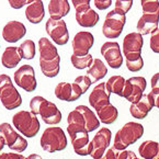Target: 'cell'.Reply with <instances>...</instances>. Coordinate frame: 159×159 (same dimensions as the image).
<instances>
[{"instance_id": "1", "label": "cell", "mask_w": 159, "mask_h": 159, "mask_svg": "<svg viewBox=\"0 0 159 159\" xmlns=\"http://www.w3.org/2000/svg\"><path fill=\"white\" fill-rule=\"evenodd\" d=\"M39 54H40V68L44 76L54 78L59 74L61 56L57 47L51 40L41 38L39 41Z\"/></svg>"}, {"instance_id": "2", "label": "cell", "mask_w": 159, "mask_h": 159, "mask_svg": "<svg viewBox=\"0 0 159 159\" xmlns=\"http://www.w3.org/2000/svg\"><path fill=\"white\" fill-rule=\"evenodd\" d=\"M31 112L40 116L48 125H57L61 121V112L57 105L42 96H35L30 100Z\"/></svg>"}, {"instance_id": "3", "label": "cell", "mask_w": 159, "mask_h": 159, "mask_svg": "<svg viewBox=\"0 0 159 159\" xmlns=\"http://www.w3.org/2000/svg\"><path fill=\"white\" fill-rule=\"evenodd\" d=\"M144 135V126L137 122H127L116 132L113 147L117 150H125Z\"/></svg>"}, {"instance_id": "4", "label": "cell", "mask_w": 159, "mask_h": 159, "mask_svg": "<svg viewBox=\"0 0 159 159\" xmlns=\"http://www.w3.org/2000/svg\"><path fill=\"white\" fill-rule=\"evenodd\" d=\"M12 125L21 135L32 138L40 132L41 124L38 116L31 111L21 110L12 116Z\"/></svg>"}, {"instance_id": "5", "label": "cell", "mask_w": 159, "mask_h": 159, "mask_svg": "<svg viewBox=\"0 0 159 159\" xmlns=\"http://www.w3.org/2000/svg\"><path fill=\"white\" fill-rule=\"evenodd\" d=\"M40 144L47 152H61L67 147V136L59 126H49L43 132Z\"/></svg>"}, {"instance_id": "6", "label": "cell", "mask_w": 159, "mask_h": 159, "mask_svg": "<svg viewBox=\"0 0 159 159\" xmlns=\"http://www.w3.org/2000/svg\"><path fill=\"white\" fill-rule=\"evenodd\" d=\"M0 101L7 110L18 109L22 104V97L16 90L11 78L6 74L0 75Z\"/></svg>"}, {"instance_id": "7", "label": "cell", "mask_w": 159, "mask_h": 159, "mask_svg": "<svg viewBox=\"0 0 159 159\" xmlns=\"http://www.w3.org/2000/svg\"><path fill=\"white\" fill-rule=\"evenodd\" d=\"M67 133L70 137L74 152L79 156H90L91 144H90L89 132L80 125L68 124Z\"/></svg>"}, {"instance_id": "8", "label": "cell", "mask_w": 159, "mask_h": 159, "mask_svg": "<svg viewBox=\"0 0 159 159\" xmlns=\"http://www.w3.org/2000/svg\"><path fill=\"white\" fill-rule=\"evenodd\" d=\"M126 23V14L116 9L111 10L105 16L102 25V33L107 39H117L123 32Z\"/></svg>"}, {"instance_id": "9", "label": "cell", "mask_w": 159, "mask_h": 159, "mask_svg": "<svg viewBox=\"0 0 159 159\" xmlns=\"http://www.w3.org/2000/svg\"><path fill=\"white\" fill-rule=\"evenodd\" d=\"M71 3L76 10V21L81 28H93L98 24L100 16L90 8L89 0H73Z\"/></svg>"}, {"instance_id": "10", "label": "cell", "mask_w": 159, "mask_h": 159, "mask_svg": "<svg viewBox=\"0 0 159 159\" xmlns=\"http://www.w3.org/2000/svg\"><path fill=\"white\" fill-rule=\"evenodd\" d=\"M0 135L5 138L6 145L13 152L20 154L28 148V140L20 135V133H18L10 123L5 122L0 124Z\"/></svg>"}, {"instance_id": "11", "label": "cell", "mask_w": 159, "mask_h": 159, "mask_svg": "<svg viewBox=\"0 0 159 159\" xmlns=\"http://www.w3.org/2000/svg\"><path fill=\"white\" fill-rule=\"evenodd\" d=\"M13 81L18 87L26 92L35 91L38 81L35 77V70L31 65H22L13 74Z\"/></svg>"}, {"instance_id": "12", "label": "cell", "mask_w": 159, "mask_h": 159, "mask_svg": "<svg viewBox=\"0 0 159 159\" xmlns=\"http://www.w3.org/2000/svg\"><path fill=\"white\" fill-rule=\"evenodd\" d=\"M147 82L144 77H131L125 81L124 90H123V98L127 101L133 103H137L140 99L143 98L144 91L146 90Z\"/></svg>"}, {"instance_id": "13", "label": "cell", "mask_w": 159, "mask_h": 159, "mask_svg": "<svg viewBox=\"0 0 159 159\" xmlns=\"http://www.w3.org/2000/svg\"><path fill=\"white\" fill-rule=\"evenodd\" d=\"M45 30L52 41L59 46L66 45L69 41L67 24L63 20H52L49 18L45 23Z\"/></svg>"}, {"instance_id": "14", "label": "cell", "mask_w": 159, "mask_h": 159, "mask_svg": "<svg viewBox=\"0 0 159 159\" xmlns=\"http://www.w3.org/2000/svg\"><path fill=\"white\" fill-rule=\"evenodd\" d=\"M111 139H112V132L108 129V127H101L99 131L93 136L90 144H91V152L90 156L93 159H99L105 150L110 148Z\"/></svg>"}, {"instance_id": "15", "label": "cell", "mask_w": 159, "mask_h": 159, "mask_svg": "<svg viewBox=\"0 0 159 159\" xmlns=\"http://www.w3.org/2000/svg\"><path fill=\"white\" fill-rule=\"evenodd\" d=\"M101 55L104 57L105 61L113 69H119L123 65V56L120 44L117 42H105L100 48Z\"/></svg>"}, {"instance_id": "16", "label": "cell", "mask_w": 159, "mask_h": 159, "mask_svg": "<svg viewBox=\"0 0 159 159\" xmlns=\"http://www.w3.org/2000/svg\"><path fill=\"white\" fill-rule=\"evenodd\" d=\"M94 44L93 34L88 31H80L73 39V51L76 56H86Z\"/></svg>"}, {"instance_id": "17", "label": "cell", "mask_w": 159, "mask_h": 159, "mask_svg": "<svg viewBox=\"0 0 159 159\" xmlns=\"http://www.w3.org/2000/svg\"><path fill=\"white\" fill-rule=\"evenodd\" d=\"M26 34V28L22 22L12 20L6 23L2 29V38L8 43H16Z\"/></svg>"}, {"instance_id": "18", "label": "cell", "mask_w": 159, "mask_h": 159, "mask_svg": "<svg viewBox=\"0 0 159 159\" xmlns=\"http://www.w3.org/2000/svg\"><path fill=\"white\" fill-rule=\"evenodd\" d=\"M55 97L61 101L74 102L81 97V91L75 86V84L70 82H58L55 87Z\"/></svg>"}, {"instance_id": "19", "label": "cell", "mask_w": 159, "mask_h": 159, "mask_svg": "<svg viewBox=\"0 0 159 159\" xmlns=\"http://www.w3.org/2000/svg\"><path fill=\"white\" fill-rule=\"evenodd\" d=\"M110 97L111 92L109 91L107 86H105V82H100L93 88L89 98H88V101H89L92 108L97 110V109H100L103 105L110 104Z\"/></svg>"}, {"instance_id": "20", "label": "cell", "mask_w": 159, "mask_h": 159, "mask_svg": "<svg viewBox=\"0 0 159 159\" xmlns=\"http://www.w3.org/2000/svg\"><path fill=\"white\" fill-rule=\"evenodd\" d=\"M154 108V101L149 93H144L143 98L137 103H133L129 107V113L133 117L138 120H144L148 115V113Z\"/></svg>"}, {"instance_id": "21", "label": "cell", "mask_w": 159, "mask_h": 159, "mask_svg": "<svg viewBox=\"0 0 159 159\" xmlns=\"http://www.w3.org/2000/svg\"><path fill=\"white\" fill-rule=\"evenodd\" d=\"M144 46L143 36L137 32H132L125 35L123 39V54H142V49Z\"/></svg>"}, {"instance_id": "22", "label": "cell", "mask_w": 159, "mask_h": 159, "mask_svg": "<svg viewBox=\"0 0 159 159\" xmlns=\"http://www.w3.org/2000/svg\"><path fill=\"white\" fill-rule=\"evenodd\" d=\"M159 25V16L150 13H143L136 25L137 33H139L142 36L154 33L158 29Z\"/></svg>"}, {"instance_id": "23", "label": "cell", "mask_w": 159, "mask_h": 159, "mask_svg": "<svg viewBox=\"0 0 159 159\" xmlns=\"http://www.w3.org/2000/svg\"><path fill=\"white\" fill-rule=\"evenodd\" d=\"M23 59L19 46H8L2 52L1 56V64L3 67L11 69L19 65L20 61Z\"/></svg>"}, {"instance_id": "24", "label": "cell", "mask_w": 159, "mask_h": 159, "mask_svg": "<svg viewBox=\"0 0 159 159\" xmlns=\"http://www.w3.org/2000/svg\"><path fill=\"white\" fill-rule=\"evenodd\" d=\"M45 16L44 3L41 0H34L32 3L26 7L25 9V18L29 22L33 24H39L43 21Z\"/></svg>"}, {"instance_id": "25", "label": "cell", "mask_w": 159, "mask_h": 159, "mask_svg": "<svg viewBox=\"0 0 159 159\" xmlns=\"http://www.w3.org/2000/svg\"><path fill=\"white\" fill-rule=\"evenodd\" d=\"M47 8L52 20H61L70 11V3L67 0H51Z\"/></svg>"}, {"instance_id": "26", "label": "cell", "mask_w": 159, "mask_h": 159, "mask_svg": "<svg viewBox=\"0 0 159 159\" xmlns=\"http://www.w3.org/2000/svg\"><path fill=\"white\" fill-rule=\"evenodd\" d=\"M87 76L90 78L92 84L103 79L108 74V67L100 58H93L89 68H87Z\"/></svg>"}, {"instance_id": "27", "label": "cell", "mask_w": 159, "mask_h": 159, "mask_svg": "<svg viewBox=\"0 0 159 159\" xmlns=\"http://www.w3.org/2000/svg\"><path fill=\"white\" fill-rule=\"evenodd\" d=\"M96 113L100 123H103L105 125L113 124L119 117V110L111 103L103 105L100 109H97Z\"/></svg>"}, {"instance_id": "28", "label": "cell", "mask_w": 159, "mask_h": 159, "mask_svg": "<svg viewBox=\"0 0 159 159\" xmlns=\"http://www.w3.org/2000/svg\"><path fill=\"white\" fill-rule=\"evenodd\" d=\"M76 109L81 113L84 123H86V129L89 133L99 129V126H100V121H99L97 114H94V112L91 109H89L88 107H86V105H77Z\"/></svg>"}, {"instance_id": "29", "label": "cell", "mask_w": 159, "mask_h": 159, "mask_svg": "<svg viewBox=\"0 0 159 159\" xmlns=\"http://www.w3.org/2000/svg\"><path fill=\"white\" fill-rule=\"evenodd\" d=\"M142 159H159V143L155 140H145L138 147Z\"/></svg>"}, {"instance_id": "30", "label": "cell", "mask_w": 159, "mask_h": 159, "mask_svg": "<svg viewBox=\"0 0 159 159\" xmlns=\"http://www.w3.org/2000/svg\"><path fill=\"white\" fill-rule=\"evenodd\" d=\"M125 81L126 80H125L124 77H122L120 75H115L109 78L108 81L105 82V86L111 93H114L123 98V90H124Z\"/></svg>"}, {"instance_id": "31", "label": "cell", "mask_w": 159, "mask_h": 159, "mask_svg": "<svg viewBox=\"0 0 159 159\" xmlns=\"http://www.w3.org/2000/svg\"><path fill=\"white\" fill-rule=\"evenodd\" d=\"M125 64L126 68L132 73H137L143 69L144 59L142 54H127L125 55Z\"/></svg>"}, {"instance_id": "32", "label": "cell", "mask_w": 159, "mask_h": 159, "mask_svg": "<svg viewBox=\"0 0 159 159\" xmlns=\"http://www.w3.org/2000/svg\"><path fill=\"white\" fill-rule=\"evenodd\" d=\"M20 52H21L22 57L23 59H28V61H31L35 57V54H36V45H35V42L32 40H25L20 44L19 46Z\"/></svg>"}, {"instance_id": "33", "label": "cell", "mask_w": 159, "mask_h": 159, "mask_svg": "<svg viewBox=\"0 0 159 159\" xmlns=\"http://www.w3.org/2000/svg\"><path fill=\"white\" fill-rule=\"evenodd\" d=\"M70 61L76 69H84V68L90 67V65L93 61V57L91 54H88L86 56H76L73 54L70 56Z\"/></svg>"}, {"instance_id": "34", "label": "cell", "mask_w": 159, "mask_h": 159, "mask_svg": "<svg viewBox=\"0 0 159 159\" xmlns=\"http://www.w3.org/2000/svg\"><path fill=\"white\" fill-rule=\"evenodd\" d=\"M140 6L143 13H150L159 16V1L158 0H142Z\"/></svg>"}, {"instance_id": "35", "label": "cell", "mask_w": 159, "mask_h": 159, "mask_svg": "<svg viewBox=\"0 0 159 159\" xmlns=\"http://www.w3.org/2000/svg\"><path fill=\"white\" fill-rule=\"evenodd\" d=\"M74 84H75V86L81 91V93L84 94L87 91H88V89L90 88L92 82L88 76L82 75V76H78V77L75 79V81H74Z\"/></svg>"}, {"instance_id": "36", "label": "cell", "mask_w": 159, "mask_h": 159, "mask_svg": "<svg viewBox=\"0 0 159 159\" xmlns=\"http://www.w3.org/2000/svg\"><path fill=\"white\" fill-rule=\"evenodd\" d=\"M114 6L116 10L121 11L122 13L126 14L133 6V0H116L114 2Z\"/></svg>"}, {"instance_id": "37", "label": "cell", "mask_w": 159, "mask_h": 159, "mask_svg": "<svg viewBox=\"0 0 159 159\" xmlns=\"http://www.w3.org/2000/svg\"><path fill=\"white\" fill-rule=\"evenodd\" d=\"M149 46L154 53L159 54V28L157 29L154 33H152V35H150Z\"/></svg>"}, {"instance_id": "38", "label": "cell", "mask_w": 159, "mask_h": 159, "mask_svg": "<svg viewBox=\"0 0 159 159\" xmlns=\"http://www.w3.org/2000/svg\"><path fill=\"white\" fill-rule=\"evenodd\" d=\"M120 150L114 147H110L105 150V152L99 159H119Z\"/></svg>"}, {"instance_id": "39", "label": "cell", "mask_w": 159, "mask_h": 159, "mask_svg": "<svg viewBox=\"0 0 159 159\" xmlns=\"http://www.w3.org/2000/svg\"><path fill=\"white\" fill-rule=\"evenodd\" d=\"M8 2L10 7L13 9H21L24 6H29L30 3H32V0H9Z\"/></svg>"}, {"instance_id": "40", "label": "cell", "mask_w": 159, "mask_h": 159, "mask_svg": "<svg viewBox=\"0 0 159 159\" xmlns=\"http://www.w3.org/2000/svg\"><path fill=\"white\" fill-rule=\"evenodd\" d=\"M0 159H26V157L19 152H1Z\"/></svg>"}, {"instance_id": "41", "label": "cell", "mask_w": 159, "mask_h": 159, "mask_svg": "<svg viewBox=\"0 0 159 159\" xmlns=\"http://www.w3.org/2000/svg\"><path fill=\"white\" fill-rule=\"evenodd\" d=\"M94 7L99 10H107L111 5H112V1L111 0H94L93 1Z\"/></svg>"}, {"instance_id": "42", "label": "cell", "mask_w": 159, "mask_h": 159, "mask_svg": "<svg viewBox=\"0 0 159 159\" xmlns=\"http://www.w3.org/2000/svg\"><path fill=\"white\" fill-rule=\"evenodd\" d=\"M119 159H138L133 150H120Z\"/></svg>"}, {"instance_id": "43", "label": "cell", "mask_w": 159, "mask_h": 159, "mask_svg": "<svg viewBox=\"0 0 159 159\" xmlns=\"http://www.w3.org/2000/svg\"><path fill=\"white\" fill-rule=\"evenodd\" d=\"M152 90H159V73H156L150 79Z\"/></svg>"}, {"instance_id": "44", "label": "cell", "mask_w": 159, "mask_h": 159, "mask_svg": "<svg viewBox=\"0 0 159 159\" xmlns=\"http://www.w3.org/2000/svg\"><path fill=\"white\" fill-rule=\"evenodd\" d=\"M149 94L152 96V101H154V107L159 109V90H152Z\"/></svg>"}, {"instance_id": "45", "label": "cell", "mask_w": 159, "mask_h": 159, "mask_svg": "<svg viewBox=\"0 0 159 159\" xmlns=\"http://www.w3.org/2000/svg\"><path fill=\"white\" fill-rule=\"evenodd\" d=\"M26 159H43V158H42V156L39 154H31L26 157Z\"/></svg>"}, {"instance_id": "46", "label": "cell", "mask_w": 159, "mask_h": 159, "mask_svg": "<svg viewBox=\"0 0 159 159\" xmlns=\"http://www.w3.org/2000/svg\"><path fill=\"white\" fill-rule=\"evenodd\" d=\"M5 146H6L5 138L0 135V154H1V152H2V149H3V147H5Z\"/></svg>"}, {"instance_id": "47", "label": "cell", "mask_w": 159, "mask_h": 159, "mask_svg": "<svg viewBox=\"0 0 159 159\" xmlns=\"http://www.w3.org/2000/svg\"><path fill=\"white\" fill-rule=\"evenodd\" d=\"M138 159H142V158H138Z\"/></svg>"}, {"instance_id": "48", "label": "cell", "mask_w": 159, "mask_h": 159, "mask_svg": "<svg viewBox=\"0 0 159 159\" xmlns=\"http://www.w3.org/2000/svg\"><path fill=\"white\" fill-rule=\"evenodd\" d=\"M0 47H1V45H0Z\"/></svg>"}]
</instances>
